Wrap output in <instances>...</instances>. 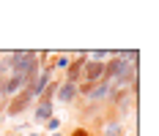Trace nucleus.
Segmentation results:
<instances>
[{
	"instance_id": "1",
	"label": "nucleus",
	"mask_w": 159,
	"mask_h": 136,
	"mask_svg": "<svg viewBox=\"0 0 159 136\" xmlns=\"http://www.w3.org/2000/svg\"><path fill=\"white\" fill-rule=\"evenodd\" d=\"M137 93H140V82L137 84H132V87H121V90H112L110 101H107V109L112 112V117L115 120H126L134 114V109H137Z\"/></svg>"
},
{
	"instance_id": "2",
	"label": "nucleus",
	"mask_w": 159,
	"mask_h": 136,
	"mask_svg": "<svg viewBox=\"0 0 159 136\" xmlns=\"http://www.w3.org/2000/svg\"><path fill=\"white\" fill-rule=\"evenodd\" d=\"M36 104V98H33L28 90H19L16 95L8 98V104H6V117H19V114H25L28 109H33Z\"/></svg>"
},
{
	"instance_id": "3",
	"label": "nucleus",
	"mask_w": 159,
	"mask_h": 136,
	"mask_svg": "<svg viewBox=\"0 0 159 136\" xmlns=\"http://www.w3.org/2000/svg\"><path fill=\"white\" fill-rule=\"evenodd\" d=\"M96 128H99V136H126V128H124V122L115 120L112 117V112L104 106V112H102V117L96 120Z\"/></svg>"
},
{
	"instance_id": "4",
	"label": "nucleus",
	"mask_w": 159,
	"mask_h": 136,
	"mask_svg": "<svg viewBox=\"0 0 159 136\" xmlns=\"http://www.w3.org/2000/svg\"><path fill=\"white\" fill-rule=\"evenodd\" d=\"M88 60V52L85 49H80L71 55V63H69V68L63 71V82H71V84H80V76H82V65Z\"/></svg>"
},
{
	"instance_id": "5",
	"label": "nucleus",
	"mask_w": 159,
	"mask_h": 136,
	"mask_svg": "<svg viewBox=\"0 0 159 136\" xmlns=\"http://www.w3.org/2000/svg\"><path fill=\"white\" fill-rule=\"evenodd\" d=\"M104 79V63L102 60H85L82 65V76H80V82H88V84H96V82H102Z\"/></svg>"
},
{
	"instance_id": "6",
	"label": "nucleus",
	"mask_w": 159,
	"mask_h": 136,
	"mask_svg": "<svg viewBox=\"0 0 159 136\" xmlns=\"http://www.w3.org/2000/svg\"><path fill=\"white\" fill-rule=\"evenodd\" d=\"M55 101H61L63 106H74V104H80L77 84H71V82H63V79H61V87H58V93H55Z\"/></svg>"
},
{
	"instance_id": "7",
	"label": "nucleus",
	"mask_w": 159,
	"mask_h": 136,
	"mask_svg": "<svg viewBox=\"0 0 159 136\" xmlns=\"http://www.w3.org/2000/svg\"><path fill=\"white\" fill-rule=\"evenodd\" d=\"M49 117H55V104H52V101H36V104H33V120L41 125V122H47Z\"/></svg>"
},
{
	"instance_id": "8",
	"label": "nucleus",
	"mask_w": 159,
	"mask_h": 136,
	"mask_svg": "<svg viewBox=\"0 0 159 136\" xmlns=\"http://www.w3.org/2000/svg\"><path fill=\"white\" fill-rule=\"evenodd\" d=\"M58 87H61V76H58V79H52L47 87H44V93L39 95V101H52V104H55V93H58Z\"/></svg>"
},
{
	"instance_id": "9",
	"label": "nucleus",
	"mask_w": 159,
	"mask_h": 136,
	"mask_svg": "<svg viewBox=\"0 0 159 136\" xmlns=\"http://www.w3.org/2000/svg\"><path fill=\"white\" fill-rule=\"evenodd\" d=\"M69 136H93L91 134V128H85V125H77V128H71V134Z\"/></svg>"
},
{
	"instance_id": "10",
	"label": "nucleus",
	"mask_w": 159,
	"mask_h": 136,
	"mask_svg": "<svg viewBox=\"0 0 159 136\" xmlns=\"http://www.w3.org/2000/svg\"><path fill=\"white\" fill-rule=\"evenodd\" d=\"M44 125H47V131H52V134H55V131L61 128V120H58V117H49V120L44 122Z\"/></svg>"
},
{
	"instance_id": "11",
	"label": "nucleus",
	"mask_w": 159,
	"mask_h": 136,
	"mask_svg": "<svg viewBox=\"0 0 159 136\" xmlns=\"http://www.w3.org/2000/svg\"><path fill=\"white\" fill-rule=\"evenodd\" d=\"M52 136H63V134H61V131H55V134H52Z\"/></svg>"
},
{
	"instance_id": "12",
	"label": "nucleus",
	"mask_w": 159,
	"mask_h": 136,
	"mask_svg": "<svg viewBox=\"0 0 159 136\" xmlns=\"http://www.w3.org/2000/svg\"><path fill=\"white\" fill-rule=\"evenodd\" d=\"M28 136H41V134H36V131H33V134H28Z\"/></svg>"
},
{
	"instance_id": "13",
	"label": "nucleus",
	"mask_w": 159,
	"mask_h": 136,
	"mask_svg": "<svg viewBox=\"0 0 159 136\" xmlns=\"http://www.w3.org/2000/svg\"><path fill=\"white\" fill-rule=\"evenodd\" d=\"M129 136H134V134H129Z\"/></svg>"
}]
</instances>
